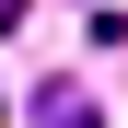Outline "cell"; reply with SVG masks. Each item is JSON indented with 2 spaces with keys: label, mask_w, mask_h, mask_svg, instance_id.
Returning a JSON list of instances; mask_svg holds the SVG:
<instances>
[{
  "label": "cell",
  "mask_w": 128,
  "mask_h": 128,
  "mask_svg": "<svg viewBox=\"0 0 128 128\" xmlns=\"http://www.w3.org/2000/svg\"><path fill=\"white\" fill-rule=\"evenodd\" d=\"M47 128H105V105H93V93H70V82H47Z\"/></svg>",
  "instance_id": "1"
}]
</instances>
